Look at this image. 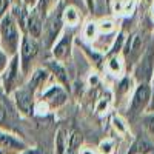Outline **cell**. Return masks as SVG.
Here are the masks:
<instances>
[{
    "label": "cell",
    "instance_id": "1",
    "mask_svg": "<svg viewBox=\"0 0 154 154\" xmlns=\"http://www.w3.org/2000/svg\"><path fill=\"white\" fill-rule=\"evenodd\" d=\"M19 40L20 34L16 20L12 19L11 14H5L0 20V42H2L3 53L6 56L14 57L19 49Z\"/></svg>",
    "mask_w": 154,
    "mask_h": 154
},
{
    "label": "cell",
    "instance_id": "2",
    "mask_svg": "<svg viewBox=\"0 0 154 154\" xmlns=\"http://www.w3.org/2000/svg\"><path fill=\"white\" fill-rule=\"evenodd\" d=\"M38 53V45L35 42V38L29 35H23L20 42V62H22V71L23 74H26L29 69L31 60L37 56Z\"/></svg>",
    "mask_w": 154,
    "mask_h": 154
},
{
    "label": "cell",
    "instance_id": "3",
    "mask_svg": "<svg viewBox=\"0 0 154 154\" xmlns=\"http://www.w3.org/2000/svg\"><path fill=\"white\" fill-rule=\"evenodd\" d=\"M62 29V14L60 12H54L48 20L43 28V45L51 46L53 42H56V38Z\"/></svg>",
    "mask_w": 154,
    "mask_h": 154
},
{
    "label": "cell",
    "instance_id": "4",
    "mask_svg": "<svg viewBox=\"0 0 154 154\" xmlns=\"http://www.w3.org/2000/svg\"><path fill=\"white\" fill-rule=\"evenodd\" d=\"M19 82V56L16 54L8 63V66L3 72V88H5V93L9 94L12 93L14 86Z\"/></svg>",
    "mask_w": 154,
    "mask_h": 154
},
{
    "label": "cell",
    "instance_id": "5",
    "mask_svg": "<svg viewBox=\"0 0 154 154\" xmlns=\"http://www.w3.org/2000/svg\"><path fill=\"white\" fill-rule=\"evenodd\" d=\"M152 69H154V46H149L148 53L142 57V60L136 68V77L143 83H146V80H149L152 74Z\"/></svg>",
    "mask_w": 154,
    "mask_h": 154
},
{
    "label": "cell",
    "instance_id": "6",
    "mask_svg": "<svg viewBox=\"0 0 154 154\" xmlns=\"http://www.w3.org/2000/svg\"><path fill=\"white\" fill-rule=\"evenodd\" d=\"M145 45V37L142 32H134L130 40H128L126 46H125V56L128 60H131L130 63H133L136 59H139V56L142 54V48Z\"/></svg>",
    "mask_w": 154,
    "mask_h": 154
},
{
    "label": "cell",
    "instance_id": "7",
    "mask_svg": "<svg viewBox=\"0 0 154 154\" xmlns=\"http://www.w3.org/2000/svg\"><path fill=\"white\" fill-rule=\"evenodd\" d=\"M149 96H151V89L146 83H140L139 88L136 89L134 93V97H133V103H131V112H139L142 111L148 100H149Z\"/></svg>",
    "mask_w": 154,
    "mask_h": 154
},
{
    "label": "cell",
    "instance_id": "8",
    "mask_svg": "<svg viewBox=\"0 0 154 154\" xmlns=\"http://www.w3.org/2000/svg\"><path fill=\"white\" fill-rule=\"evenodd\" d=\"M16 105L19 111L25 116H32V93H29L28 89H17L14 93Z\"/></svg>",
    "mask_w": 154,
    "mask_h": 154
},
{
    "label": "cell",
    "instance_id": "9",
    "mask_svg": "<svg viewBox=\"0 0 154 154\" xmlns=\"http://www.w3.org/2000/svg\"><path fill=\"white\" fill-rule=\"evenodd\" d=\"M25 149H26V145L22 140H19L12 134H8L0 130V151H2V154L5 151H20L22 152Z\"/></svg>",
    "mask_w": 154,
    "mask_h": 154
},
{
    "label": "cell",
    "instance_id": "10",
    "mask_svg": "<svg viewBox=\"0 0 154 154\" xmlns=\"http://www.w3.org/2000/svg\"><path fill=\"white\" fill-rule=\"evenodd\" d=\"M28 32L31 34L32 38H37L42 35V31H43V17H40L37 14V11L34 9L32 12L28 14V19H26V26Z\"/></svg>",
    "mask_w": 154,
    "mask_h": 154
},
{
    "label": "cell",
    "instance_id": "11",
    "mask_svg": "<svg viewBox=\"0 0 154 154\" xmlns=\"http://www.w3.org/2000/svg\"><path fill=\"white\" fill-rule=\"evenodd\" d=\"M45 100L48 103H51L53 106H60L62 103H65L66 100V94L63 89H60L59 86H53L49 91L45 94Z\"/></svg>",
    "mask_w": 154,
    "mask_h": 154
},
{
    "label": "cell",
    "instance_id": "12",
    "mask_svg": "<svg viewBox=\"0 0 154 154\" xmlns=\"http://www.w3.org/2000/svg\"><path fill=\"white\" fill-rule=\"evenodd\" d=\"M69 46H71V34H66L62 40L54 46L53 54L56 59H65L69 53Z\"/></svg>",
    "mask_w": 154,
    "mask_h": 154
},
{
    "label": "cell",
    "instance_id": "13",
    "mask_svg": "<svg viewBox=\"0 0 154 154\" xmlns=\"http://www.w3.org/2000/svg\"><path fill=\"white\" fill-rule=\"evenodd\" d=\"M46 77H48V72L42 68H38L34 71V74L31 75V80L28 83V91L29 93H34L37 88H40L43 85V82L46 80Z\"/></svg>",
    "mask_w": 154,
    "mask_h": 154
},
{
    "label": "cell",
    "instance_id": "14",
    "mask_svg": "<svg viewBox=\"0 0 154 154\" xmlns=\"http://www.w3.org/2000/svg\"><path fill=\"white\" fill-rule=\"evenodd\" d=\"M83 142V137L79 131H72L69 139H68V143H66V152L65 154H79L80 145Z\"/></svg>",
    "mask_w": 154,
    "mask_h": 154
},
{
    "label": "cell",
    "instance_id": "15",
    "mask_svg": "<svg viewBox=\"0 0 154 154\" xmlns=\"http://www.w3.org/2000/svg\"><path fill=\"white\" fill-rule=\"evenodd\" d=\"M66 136H65V130L59 128L56 133V154H65L66 152Z\"/></svg>",
    "mask_w": 154,
    "mask_h": 154
},
{
    "label": "cell",
    "instance_id": "16",
    "mask_svg": "<svg viewBox=\"0 0 154 154\" xmlns=\"http://www.w3.org/2000/svg\"><path fill=\"white\" fill-rule=\"evenodd\" d=\"M49 68L53 69V72L59 77V79L63 82V83H68V77H66V72H65V69H63L57 62H49Z\"/></svg>",
    "mask_w": 154,
    "mask_h": 154
},
{
    "label": "cell",
    "instance_id": "17",
    "mask_svg": "<svg viewBox=\"0 0 154 154\" xmlns=\"http://www.w3.org/2000/svg\"><path fill=\"white\" fill-rule=\"evenodd\" d=\"M63 19H65L68 23L74 25L77 20H79V14H77V11L72 8V6H68L65 9V12H63Z\"/></svg>",
    "mask_w": 154,
    "mask_h": 154
},
{
    "label": "cell",
    "instance_id": "18",
    "mask_svg": "<svg viewBox=\"0 0 154 154\" xmlns=\"http://www.w3.org/2000/svg\"><path fill=\"white\" fill-rule=\"evenodd\" d=\"M51 5H53V0H38V5L35 8L37 14L40 16V17H45L46 16V11L49 9Z\"/></svg>",
    "mask_w": 154,
    "mask_h": 154
},
{
    "label": "cell",
    "instance_id": "19",
    "mask_svg": "<svg viewBox=\"0 0 154 154\" xmlns=\"http://www.w3.org/2000/svg\"><path fill=\"white\" fill-rule=\"evenodd\" d=\"M8 66V56L3 53V51H0V72L5 71Z\"/></svg>",
    "mask_w": 154,
    "mask_h": 154
},
{
    "label": "cell",
    "instance_id": "20",
    "mask_svg": "<svg viewBox=\"0 0 154 154\" xmlns=\"http://www.w3.org/2000/svg\"><path fill=\"white\" fill-rule=\"evenodd\" d=\"M145 125H146V128H148L149 134L154 137V116H149V117L145 120Z\"/></svg>",
    "mask_w": 154,
    "mask_h": 154
},
{
    "label": "cell",
    "instance_id": "21",
    "mask_svg": "<svg viewBox=\"0 0 154 154\" xmlns=\"http://www.w3.org/2000/svg\"><path fill=\"white\" fill-rule=\"evenodd\" d=\"M8 6H9V0H0V20H2V17L6 14Z\"/></svg>",
    "mask_w": 154,
    "mask_h": 154
},
{
    "label": "cell",
    "instance_id": "22",
    "mask_svg": "<svg viewBox=\"0 0 154 154\" xmlns=\"http://www.w3.org/2000/svg\"><path fill=\"white\" fill-rule=\"evenodd\" d=\"M109 69H111L112 72H119V71H120V63H119L117 59H112V60L109 62Z\"/></svg>",
    "mask_w": 154,
    "mask_h": 154
},
{
    "label": "cell",
    "instance_id": "23",
    "mask_svg": "<svg viewBox=\"0 0 154 154\" xmlns=\"http://www.w3.org/2000/svg\"><path fill=\"white\" fill-rule=\"evenodd\" d=\"M100 151L103 152V154H109V152L112 151L111 143H109V142H103V143H100Z\"/></svg>",
    "mask_w": 154,
    "mask_h": 154
},
{
    "label": "cell",
    "instance_id": "24",
    "mask_svg": "<svg viewBox=\"0 0 154 154\" xmlns=\"http://www.w3.org/2000/svg\"><path fill=\"white\" fill-rule=\"evenodd\" d=\"M5 117H6V111H5V106L0 103V125L5 122Z\"/></svg>",
    "mask_w": 154,
    "mask_h": 154
},
{
    "label": "cell",
    "instance_id": "25",
    "mask_svg": "<svg viewBox=\"0 0 154 154\" xmlns=\"http://www.w3.org/2000/svg\"><path fill=\"white\" fill-rule=\"evenodd\" d=\"M114 126H116V128H119L122 133H125V126L122 125V122H120L119 119H114Z\"/></svg>",
    "mask_w": 154,
    "mask_h": 154
},
{
    "label": "cell",
    "instance_id": "26",
    "mask_svg": "<svg viewBox=\"0 0 154 154\" xmlns=\"http://www.w3.org/2000/svg\"><path fill=\"white\" fill-rule=\"evenodd\" d=\"M86 35H88V37H93V35H94V25H93V23H89V25H88Z\"/></svg>",
    "mask_w": 154,
    "mask_h": 154
},
{
    "label": "cell",
    "instance_id": "27",
    "mask_svg": "<svg viewBox=\"0 0 154 154\" xmlns=\"http://www.w3.org/2000/svg\"><path fill=\"white\" fill-rule=\"evenodd\" d=\"M20 154H38V151H37V149H28V148H26L25 151H22Z\"/></svg>",
    "mask_w": 154,
    "mask_h": 154
},
{
    "label": "cell",
    "instance_id": "28",
    "mask_svg": "<svg viewBox=\"0 0 154 154\" xmlns=\"http://www.w3.org/2000/svg\"><path fill=\"white\" fill-rule=\"evenodd\" d=\"M86 3H88V8L91 9V11L94 9V0H86Z\"/></svg>",
    "mask_w": 154,
    "mask_h": 154
},
{
    "label": "cell",
    "instance_id": "29",
    "mask_svg": "<svg viewBox=\"0 0 154 154\" xmlns=\"http://www.w3.org/2000/svg\"><path fill=\"white\" fill-rule=\"evenodd\" d=\"M80 154H94V152H93L91 149H83V151H82Z\"/></svg>",
    "mask_w": 154,
    "mask_h": 154
},
{
    "label": "cell",
    "instance_id": "30",
    "mask_svg": "<svg viewBox=\"0 0 154 154\" xmlns=\"http://www.w3.org/2000/svg\"><path fill=\"white\" fill-rule=\"evenodd\" d=\"M0 154H2V151H0Z\"/></svg>",
    "mask_w": 154,
    "mask_h": 154
}]
</instances>
